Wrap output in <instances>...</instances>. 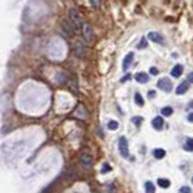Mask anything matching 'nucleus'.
Wrapping results in <instances>:
<instances>
[{
	"label": "nucleus",
	"mask_w": 193,
	"mask_h": 193,
	"mask_svg": "<svg viewBox=\"0 0 193 193\" xmlns=\"http://www.w3.org/2000/svg\"><path fill=\"white\" fill-rule=\"evenodd\" d=\"M69 17H70V22H71L74 26H75V28L83 27L82 26V19H81V16L79 15L77 10H75V9L70 10V12H69Z\"/></svg>",
	"instance_id": "1"
},
{
	"label": "nucleus",
	"mask_w": 193,
	"mask_h": 193,
	"mask_svg": "<svg viewBox=\"0 0 193 193\" xmlns=\"http://www.w3.org/2000/svg\"><path fill=\"white\" fill-rule=\"evenodd\" d=\"M118 150H120V153L122 157L124 158H128L129 157V148H128V141L126 138H120L118 140Z\"/></svg>",
	"instance_id": "2"
},
{
	"label": "nucleus",
	"mask_w": 193,
	"mask_h": 193,
	"mask_svg": "<svg viewBox=\"0 0 193 193\" xmlns=\"http://www.w3.org/2000/svg\"><path fill=\"white\" fill-rule=\"evenodd\" d=\"M157 86H158L159 89H162V91H164V92H166V93L171 92V89H173V83H171V81H170L168 77L161 79V80L158 81V83H157Z\"/></svg>",
	"instance_id": "3"
},
{
	"label": "nucleus",
	"mask_w": 193,
	"mask_h": 193,
	"mask_svg": "<svg viewBox=\"0 0 193 193\" xmlns=\"http://www.w3.org/2000/svg\"><path fill=\"white\" fill-rule=\"evenodd\" d=\"M62 28H63V30H64L69 36L74 35V33H75V26H74L70 21H63V23H62Z\"/></svg>",
	"instance_id": "4"
},
{
	"label": "nucleus",
	"mask_w": 193,
	"mask_h": 193,
	"mask_svg": "<svg viewBox=\"0 0 193 193\" xmlns=\"http://www.w3.org/2000/svg\"><path fill=\"white\" fill-rule=\"evenodd\" d=\"M82 31H83V36L86 40H88V41H91L93 39V29L88 24H83L82 27Z\"/></svg>",
	"instance_id": "5"
},
{
	"label": "nucleus",
	"mask_w": 193,
	"mask_h": 193,
	"mask_svg": "<svg viewBox=\"0 0 193 193\" xmlns=\"http://www.w3.org/2000/svg\"><path fill=\"white\" fill-rule=\"evenodd\" d=\"M148 39L151 41H153V42H157V44H162L163 42V36L159 33H157V31H150L148 33Z\"/></svg>",
	"instance_id": "6"
},
{
	"label": "nucleus",
	"mask_w": 193,
	"mask_h": 193,
	"mask_svg": "<svg viewBox=\"0 0 193 193\" xmlns=\"http://www.w3.org/2000/svg\"><path fill=\"white\" fill-rule=\"evenodd\" d=\"M133 58H134V53H133V52H129L128 55L124 57V60H123V70H124V71L128 69L129 65L132 64Z\"/></svg>",
	"instance_id": "7"
},
{
	"label": "nucleus",
	"mask_w": 193,
	"mask_h": 193,
	"mask_svg": "<svg viewBox=\"0 0 193 193\" xmlns=\"http://www.w3.org/2000/svg\"><path fill=\"white\" fill-rule=\"evenodd\" d=\"M182 71H184V66L180 64L175 65L174 68L171 69V76L173 77H175V79H177V77H180L181 76V74H182Z\"/></svg>",
	"instance_id": "8"
},
{
	"label": "nucleus",
	"mask_w": 193,
	"mask_h": 193,
	"mask_svg": "<svg viewBox=\"0 0 193 193\" xmlns=\"http://www.w3.org/2000/svg\"><path fill=\"white\" fill-rule=\"evenodd\" d=\"M190 88V82L188 81H185V82L182 83H180L179 84V87L176 88V94H184V93L187 92V89Z\"/></svg>",
	"instance_id": "9"
},
{
	"label": "nucleus",
	"mask_w": 193,
	"mask_h": 193,
	"mask_svg": "<svg viewBox=\"0 0 193 193\" xmlns=\"http://www.w3.org/2000/svg\"><path fill=\"white\" fill-rule=\"evenodd\" d=\"M135 80H137L139 83H146V82H148L150 77H148V75H147L146 73H138V74H135Z\"/></svg>",
	"instance_id": "10"
},
{
	"label": "nucleus",
	"mask_w": 193,
	"mask_h": 193,
	"mask_svg": "<svg viewBox=\"0 0 193 193\" xmlns=\"http://www.w3.org/2000/svg\"><path fill=\"white\" fill-rule=\"evenodd\" d=\"M163 124H164V121H163V118H162L161 116H157V117H155V118L152 120V126H153L157 130L162 129Z\"/></svg>",
	"instance_id": "11"
},
{
	"label": "nucleus",
	"mask_w": 193,
	"mask_h": 193,
	"mask_svg": "<svg viewBox=\"0 0 193 193\" xmlns=\"http://www.w3.org/2000/svg\"><path fill=\"white\" fill-rule=\"evenodd\" d=\"M153 156L156 157L157 159H162L166 156V151L163 148H156V150H153Z\"/></svg>",
	"instance_id": "12"
},
{
	"label": "nucleus",
	"mask_w": 193,
	"mask_h": 193,
	"mask_svg": "<svg viewBox=\"0 0 193 193\" xmlns=\"http://www.w3.org/2000/svg\"><path fill=\"white\" fill-rule=\"evenodd\" d=\"M184 148L186 151H188V152H193V139L192 138H188L186 140V142H185V145H184Z\"/></svg>",
	"instance_id": "13"
},
{
	"label": "nucleus",
	"mask_w": 193,
	"mask_h": 193,
	"mask_svg": "<svg viewBox=\"0 0 193 193\" xmlns=\"http://www.w3.org/2000/svg\"><path fill=\"white\" fill-rule=\"evenodd\" d=\"M157 184H158V186H161L162 188H169L170 187V181L168 179H158Z\"/></svg>",
	"instance_id": "14"
},
{
	"label": "nucleus",
	"mask_w": 193,
	"mask_h": 193,
	"mask_svg": "<svg viewBox=\"0 0 193 193\" xmlns=\"http://www.w3.org/2000/svg\"><path fill=\"white\" fill-rule=\"evenodd\" d=\"M145 191H146V193H155L156 192L155 185L152 184L151 181H147L146 184H145Z\"/></svg>",
	"instance_id": "15"
},
{
	"label": "nucleus",
	"mask_w": 193,
	"mask_h": 193,
	"mask_svg": "<svg viewBox=\"0 0 193 193\" xmlns=\"http://www.w3.org/2000/svg\"><path fill=\"white\" fill-rule=\"evenodd\" d=\"M134 101H135V104L139 105V106H142V105H144V98L141 97L140 93H135V95H134Z\"/></svg>",
	"instance_id": "16"
},
{
	"label": "nucleus",
	"mask_w": 193,
	"mask_h": 193,
	"mask_svg": "<svg viewBox=\"0 0 193 193\" xmlns=\"http://www.w3.org/2000/svg\"><path fill=\"white\" fill-rule=\"evenodd\" d=\"M173 111L174 110H173L170 106H166V108L162 109L161 112H162V115H164V116H171V115H173Z\"/></svg>",
	"instance_id": "17"
},
{
	"label": "nucleus",
	"mask_w": 193,
	"mask_h": 193,
	"mask_svg": "<svg viewBox=\"0 0 193 193\" xmlns=\"http://www.w3.org/2000/svg\"><path fill=\"white\" fill-rule=\"evenodd\" d=\"M108 128L110 129V130H116V129L118 128V123L116 121H110L108 123Z\"/></svg>",
	"instance_id": "18"
},
{
	"label": "nucleus",
	"mask_w": 193,
	"mask_h": 193,
	"mask_svg": "<svg viewBox=\"0 0 193 193\" xmlns=\"http://www.w3.org/2000/svg\"><path fill=\"white\" fill-rule=\"evenodd\" d=\"M145 47H147V41L145 37H142V39L140 40V44L138 45V48L139 50H142V48H145Z\"/></svg>",
	"instance_id": "19"
},
{
	"label": "nucleus",
	"mask_w": 193,
	"mask_h": 193,
	"mask_svg": "<svg viewBox=\"0 0 193 193\" xmlns=\"http://www.w3.org/2000/svg\"><path fill=\"white\" fill-rule=\"evenodd\" d=\"M191 188L190 187H187V186H184V187H181L180 190H179V193H191Z\"/></svg>",
	"instance_id": "20"
},
{
	"label": "nucleus",
	"mask_w": 193,
	"mask_h": 193,
	"mask_svg": "<svg viewBox=\"0 0 193 193\" xmlns=\"http://www.w3.org/2000/svg\"><path fill=\"white\" fill-rule=\"evenodd\" d=\"M91 4H92L93 7L98 9V7L100 6V0H91Z\"/></svg>",
	"instance_id": "21"
},
{
	"label": "nucleus",
	"mask_w": 193,
	"mask_h": 193,
	"mask_svg": "<svg viewBox=\"0 0 193 193\" xmlns=\"http://www.w3.org/2000/svg\"><path fill=\"white\" fill-rule=\"evenodd\" d=\"M133 123H135L137 126H140V123H141V121H142V118L140 117V116H138V117H133Z\"/></svg>",
	"instance_id": "22"
},
{
	"label": "nucleus",
	"mask_w": 193,
	"mask_h": 193,
	"mask_svg": "<svg viewBox=\"0 0 193 193\" xmlns=\"http://www.w3.org/2000/svg\"><path fill=\"white\" fill-rule=\"evenodd\" d=\"M111 170V166L109 164H104L103 166V169H101V173L104 174V173H106V171H110Z\"/></svg>",
	"instance_id": "23"
},
{
	"label": "nucleus",
	"mask_w": 193,
	"mask_h": 193,
	"mask_svg": "<svg viewBox=\"0 0 193 193\" xmlns=\"http://www.w3.org/2000/svg\"><path fill=\"white\" fill-rule=\"evenodd\" d=\"M150 73H151V75H158V74H159V71H158V69H157V68L152 66V68L150 69Z\"/></svg>",
	"instance_id": "24"
},
{
	"label": "nucleus",
	"mask_w": 193,
	"mask_h": 193,
	"mask_svg": "<svg viewBox=\"0 0 193 193\" xmlns=\"http://www.w3.org/2000/svg\"><path fill=\"white\" fill-rule=\"evenodd\" d=\"M187 80H188V82L193 83V73L188 74V76H187Z\"/></svg>",
	"instance_id": "25"
},
{
	"label": "nucleus",
	"mask_w": 193,
	"mask_h": 193,
	"mask_svg": "<svg viewBox=\"0 0 193 193\" xmlns=\"http://www.w3.org/2000/svg\"><path fill=\"white\" fill-rule=\"evenodd\" d=\"M129 79H130V75H129V74H127V75H126V76H124V77L121 80V82H126V81H128Z\"/></svg>",
	"instance_id": "26"
},
{
	"label": "nucleus",
	"mask_w": 193,
	"mask_h": 193,
	"mask_svg": "<svg viewBox=\"0 0 193 193\" xmlns=\"http://www.w3.org/2000/svg\"><path fill=\"white\" fill-rule=\"evenodd\" d=\"M155 95H156V92H155V91L148 92V97H150V98H152V97H155Z\"/></svg>",
	"instance_id": "27"
},
{
	"label": "nucleus",
	"mask_w": 193,
	"mask_h": 193,
	"mask_svg": "<svg viewBox=\"0 0 193 193\" xmlns=\"http://www.w3.org/2000/svg\"><path fill=\"white\" fill-rule=\"evenodd\" d=\"M187 120H188V122H193V113H190V115H188Z\"/></svg>",
	"instance_id": "28"
},
{
	"label": "nucleus",
	"mask_w": 193,
	"mask_h": 193,
	"mask_svg": "<svg viewBox=\"0 0 193 193\" xmlns=\"http://www.w3.org/2000/svg\"><path fill=\"white\" fill-rule=\"evenodd\" d=\"M192 182H193V177H192Z\"/></svg>",
	"instance_id": "29"
}]
</instances>
